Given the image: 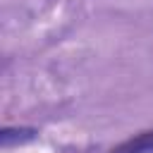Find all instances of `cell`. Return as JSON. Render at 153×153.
<instances>
[{"mask_svg":"<svg viewBox=\"0 0 153 153\" xmlns=\"http://www.w3.org/2000/svg\"><path fill=\"white\" fill-rule=\"evenodd\" d=\"M110 153H153V129H141L124 141L115 143Z\"/></svg>","mask_w":153,"mask_h":153,"instance_id":"obj_1","label":"cell"},{"mask_svg":"<svg viewBox=\"0 0 153 153\" xmlns=\"http://www.w3.org/2000/svg\"><path fill=\"white\" fill-rule=\"evenodd\" d=\"M36 139H38V129L36 127H2V131H0V146L5 151L14 148V146L31 143Z\"/></svg>","mask_w":153,"mask_h":153,"instance_id":"obj_2","label":"cell"}]
</instances>
